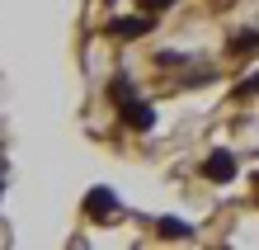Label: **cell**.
<instances>
[{
    "instance_id": "obj_1",
    "label": "cell",
    "mask_w": 259,
    "mask_h": 250,
    "mask_svg": "<svg viewBox=\"0 0 259 250\" xmlns=\"http://www.w3.org/2000/svg\"><path fill=\"white\" fill-rule=\"evenodd\" d=\"M207 175H231V156H217V161H207Z\"/></svg>"
}]
</instances>
